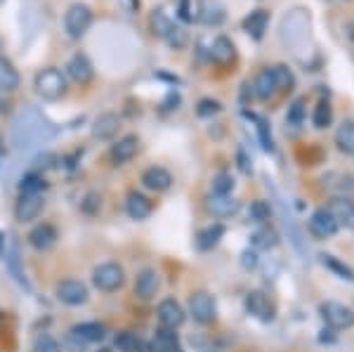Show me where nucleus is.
Returning <instances> with one entry per match:
<instances>
[{
	"label": "nucleus",
	"instance_id": "nucleus-3",
	"mask_svg": "<svg viewBox=\"0 0 354 352\" xmlns=\"http://www.w3.org/2000/svg\"><path fill=\"white\" fill-rule=\"evenodd\" d=\"M319 315H322L326 326L333 328V331H345V328L354 326V310L338 303V300H326V303H322L319 305Z\"/></svg>",
	"mask_w": 354,
	"mask_h": 352
},
{
	"label": "nucleus",
	"instance_id": "nucleus-22",
	"mask_svg": "<svg viewBox=\"0 0 354 352\" xmlns=\"http://www.w3.org/2000/svg\"><path fill=\"white\" fill-rule=\"evenodd\" d=\"M68 333H73L83 343H97V340L106 338V326L102 322H81V324H76Z\"/></svg>",
	"mask_w": 354,
	"mask_h": 352
},
{
	"label": "nucleus",
	"instance_id": "nucleus-18",
	"mask_svg": "<svg viewBox=\"0 0 354 352\" xmlns=\"http://www.w3.org/2000/svg\"><path fill=\"white\" fill-rule=\"evenodd\" d=\"M125 211H128V215L133 220H147L153 213V203L142 194V192L133 189L128 194V198H125Z\"/></svg>",
	"mask_w": 354,
	"mask_h": 352
},
{
	"label": "nucleus",
	"instance_id": "nucleus-44",
	"mask_svg": "<svg viewBox=\"0 0 354 352\" xmlns=\"http://www.w3.org/2000/svg\"><path fill=\"white\" fill-rule=\"evenodd\" d=\"M241 265L245 270H255V268H258V253H255V251H243L241 253Z\"/></svg>",
	"mask_w": 354,
	"mask_h": 352
},
{
	"label": "nucleus",
	"instance_id": "nucleus-11",
	"mask_svg": "<svg viewBox=\"0 0 354 352\" xmlns=\"http://www.w3.org/2000/svg\"><path fill=\"white\" fill-rule=\"evenodd\" d=\"M307 227H310L312 237H317V239H330V237L338 234V223L333 220V215H330L326 208H319V211L312 213L310 223H307Z\"/></svg>",
	"mask_w": 354,
	"mask_h": 352
},
{
	"label": "nucleus",
	"instance_id": "nucleus-21",
	"mask_svg": "<svg viewBox=\"0 0 354 352\" xmlns=\"http://www.w3.org/2000/svg\"><path fill=\"white\" fill-rule=\"evenodd\" d=\"M210 57H213L215 64L230 66L232 62L236 59V45H234L227 36H218L213 41V48H210Z\"/></svg>",
	"mask_w": 354,
	"mask_h": 352
},
{
	"label": "nucleus",
	"instance_id": "nucleus-23",
	"mask_svg": "<svg viewBox=\"0 0 354 352\" xmlns=\"http://www.w3.org/2000/svg\"><path fill=\"white\" fill-rule=\"evenodd\" d=\"M208 211L215 218H230L239 211V201L232 194H210L208 198Z\"/></svg>",
	"mask_w": 354,
	"mask_h": 352
},
{
	"label": "nucleus",
	"instance_id": "nucleus-36",
	"mask_svg": "<svg viewBox=\"0 0 354 352\" xmlns=\"http://www.w3.org/2000/svg\"><path fill=\"white\" fill-rule=\"evenodd\" d=\"M210 189H213V194H232L234 178L230 173H218L213 178V183H210Z\"/></svg>",
	"mask_w": 354,
	"mask_h": 352
},
{
	"label": "nucleus",
	"instance_id": "nucleus-46",
	"mask_svg": "<svg viewBox=\"0 0 354 352\" xmlns=\"http://www.w3.org/2000/svg\"><path fill=\"white\" fill-rule=\"evenodd\" d=\"M83 348H85L83 340H78L73 333H68V336H66V350L68 352H83Z\"/></svg>",
	"mask_w": 354,
	"mask_h": 352
},
{
	"label": "nucleus",
	"instance_id": "nucleus-35",
	"mask_svg": "<svg viewBox=\"0 0 354 352\" xmlns=\"http://www.w3.org/2000/svg\"><path fill=\"white\" fill-rule=\"evenodd\" d=\"M333 121V109H330L328 102H319L317 109H314V126L317 128H328Z\"/></svg>",
	"mask_w": 354,
	"mask_h": 352
},
{
	"label": "nucleus",
	"instance_id": "nucleus-15",
	"mask_svg": "<svg viewBox=\"0 0 354 352\" xmlns=\"http://www.w3.org/2000/svg\"><path fill=\"white\" fill-rule=\"evenodd\" d=\"M66 73H68V78H71V81H76L78 85H88L90 81H93L95 69H93V64H90L88 57H85L83 53H76L71 59H68Z\"/></svg>",
	"mask_w": 354,
	"mask_h": 352
},
{
	"label": "nucleus",
	"instance_id": "nucleus-25",
	"mask_svg": "<svg viewBox=\"0 0 354 352\" xmlns=\"http://www.w3.org/2000/svg\"><path fill=\"white\" fill-rule=\"evenodd\" d=\"M277 93H279V88H277V83H274L272 71L270 69L260 71L258 78L253 81V95H255V98H258V100H272V98H277Z\"/></svg>",
	"mask_w": 354,
	"mask_h": 352
},
{
	"label": "nucleus",
	"instance_id": "nucleus-48",
	"mask_svg": "<svg viewBox=\"0 0 354 352\" xmlns=\"http://www.w3.org/2000/svg\"><path fill=\"white\" fill-rule=\"evenodd\" d=\"M100 352H111V350H100Z\"/></svg>",
	"mask_w": 354,
	"mask_h": 352
},
{
	"label": "nucleus",
	"instance_id": "nucleus-4",
	"mask_svg": "<svg viewBox=\"0 0 354 352\" xmlns=\"http://www.w3.org/2000/svg\"><path fill=\"white\" fill-rule=\"evenodd\" d=\"M93 284L100 291L113 293L125 284V270L118 263H102L93 270Z\"/></svg>",
	"mask_w": 354,
	"mask_h": 352
},
{
	"label": "nucleus",
	"instance_id": "nucleus-31",
	"mask_svg": "<svg viewBox=\"0 0 354 352\" xmlns=\"http://www.w3.org/2000/svg\"><path fill=\"white\" fill-rule=\"evenodd\" d=\"M270 71L274 76V83H277L279 93H283V90H293L295 76H293V71H290L286 64H277V66H272Z\"/></svg>",
	"mask_w": 354,
	"mask_h": 352
},
{
	"label": "nucleus",
	"instance_id": "nucleus-17",
	"mask_svg": "<svg viewBox=\"0 0 354 352\" xmlns=\"http://www.w3.org/2000/svg\"><path fill=\"white\" fill-rule=\"evenodd\" d=\"M137 149H140V138H137V135H125V138H121L116 145L111 147L113 163L123 166V163L133 161V158L137 156Z\"/></svg>",
	"mask_w": 354,
	"mask_h": 352
},
{
	"label": "nucleus",
	"instance_id": "nucleus-7",
	"mask_svg": "<svg viewBox=\"0 0 354 352\" xmlns=\"http://www.w3.org/2000/svg\"><path fill=\"white\" fill-rule=\"evenodd\" d=\"M189 315L194 317V322H198V324H213L215 317H218V305H215V298L210 296V293H205V291L192 293Z\"/></svg>",
	"mask_w": 354,
	"mask_h": 352
},
{
	"label": "nucleus",
	"instance_id": "nucleus-6",
	"mask_svg": "<svg viewBox=\"0 0 354 352\" xmlns=\"http://www.w3.org/2000/svg\"><path fill=\"white\" fill-rule=\"evenodd\" d=\"M55 296L59 303L68 305V308H78V305H85L90 300V291L83 281L78 279H64L55 286Z\"/></svg>",
	"mask_w": 354,
	"mask_h": 352
},
{
	"label": "nucleus",
	"instance_id": "nucleus-27",
	"mask_svg": "<svg viewBox=\"0 0 354 352\" xmlns=\"http://www.w3.org/2000/svg\"><path fill=\"white\" fill-rule=\"evenodd\" d=\"M201 19L208 26H218L225 21V5L222 0H201Z\"/></svg>",
	"mask_w": 354,
	"mask_h": 352
},
{
	"label": "nucleus",
	"instance_id": "nucleus-33",
	"mask_svg": "<svg viewBox=\"0 0 354 352\" xmlns=\"http://www.w3.org/2000/svg\"><path fill=\"white\" fill-rule=\"evenodd\" d=\"M149 24H151V31L156 33L158 38H165V36H168V31H170V28H173V21H170V17L165 15L161 8H158V10H153V12H151Z\"/></svg>",
	"mask_w": 354,
	"mask_h": 352
},
{
	"label": "nucleus",
	"instance_id": "nucleus-40",
	"mask_svg": "<svg viewBox=\"0 0 354 352\" xmlns=\"http://www.w3.org/2000/svg\"><path fill=\"white\" fill-rule=\"evenodd\" d=\"M250 241L255 243L258 248H274L277 246V232H272V230H260V232H255L253 237H250Z\"/></svg>",
	"mask_w": 354,
	"mask_h": 352
},
{
	"label": "nucleus",
	"instance_id": "nucleus-24",
	"mask_svg": "<svg viewBox=\"0 0 354 352\" xmlns=\"http://www.w3.org/2000/svg\"><path fill=\"white\" fill-rule=\"evenodd\" d=\"M267 24H270V15H267L265 10H253V12L243 19V31L248 33L250 38L260 41L267 31Z\"/></svg>",
	"mask_w": 354,
	"mask_h": 352
},
{
	"label": "nucleus",
	"instance_id": "nucleus-12",
	"mask_svg": "<svg viewBox=\"0 0 354 352\" xmlns=\"http://www.w3.org/2000/svg\"><path fill=\"white\" fill-rule=\"evenodd\" d=\"M245 310H248V315H253L255 319H260V322H272L274 315H277L272 300L260 291H250L248 296H245Z\"/></svg>",
	"mask_w": 354,
	"mask_h": 352
},
{
	"label": "nucleus",
	"instance_id": "nucleus-28",
	"mask_svg": "<svg viewBox=\"0 0 354 352\" xmlns=\"http://www.w3.org/2000/svg\"><path fill=\"white\" fill-rule=\"evenodd\" d=\"M19 88V73L8 59L0 57V93H15Z\"/></svg>",
	"mask_w": 354,
	"mask_h": 352
},
{
	"label": "nucleus",
	"instance_id": "nucleus-16",
	"mask_svg": "<svg viewBox=\"0 0 354 352\" xmlns=\"http://www.w3.org/2000/svg\"><path fill=\"white\" fill-rule=\"evenodd\" d=\"M26 239L36 251H50V248L57 243V230H55V225H50V223L36 225L31 232H28Z\"/></svg>",
	"mask_w": 354,
	"mask_h": 352
},
{
	"label": "nucleus",
	"instance_id": "nucleus-9",
	"mask_svg": "<svg viewBox=\"0 0 354 352\" xmlns=\"http://www.w3.org/2000/svg\"><path fill=\"white\" fill-rule=\"evenodd\" d=\"M43 208H45L43 194H21L15 206V220L19 225H28V223H33V220H38Z\"/></svg>",
	"mask_w": 354,
	"mask_h": 352
},
{
	"label": "nucleus",
	"instance_id": "nucleus-39",
	"mask_svg": "<svg viewBox=\"0 0 354 352\" xmlns=\"http://www.w3.org/2000/svg\"><path fill=\"white\" fill-rule=\"evenodd\" d=\"M250 220L253 223H267L270 220V215H272V208H270V203H265V201H253L250 203Z\"/></svg>",
	"mask_w": 354,
	"mask_h": 352
},
{
	"label": "nucleus",
	"instance_id": "nucleus-42",
	"mask_svg": "<svg viewBox=\"0 0 354 352\" xmlns=\"http://www.w3.org/2000/svg\"><path fill=\"white\" fill-rule=\"evenodd\" d=\"M222 109L218 100H201L198 102V116H213V113H218Z\"/></svg>",
	"mask_w": 354,
	"mask_h": 352
},
{
	"label": "nucleus",
	"instance_id": "nucleus-20",
	"mask_svg": "<svg viewBox=\"0 0 354 352\" xmlns=\"http://www.w3.org/2000/svg\"><path fill=\"white\" fill-rule=\"evenodd\" d=\"M118 128H121V118H118V113L106 111V113H102V116L95 121L93 138L95 140H111L113 135L118 133Z\"/></svg>",
	"mask_w": 354,
	"mask_h": 352
},
{
	"label": "nucleus",
	"instance_id": "nucleus-30",
	"mask_svg": "<svg viewBox=\"0 0 354 352\" xmlns=\"http://www.w3.org/2000/svg\"><path fill=\"white\" fill-rule=\"evenodd\" d=\"M222 237H225V225L215 223V225L205 227L201 234H198V248H203V251H208V248H215L220 243Z\"/></svg>",
	"mask_w": 354,
	"mask_h": 352
},
{
	"label": "nucleus",
	"instance_id": "nucleus-32",
	"mask_svg": "<svg viewBox=\"0 0 354 352\" xmlns=\"http://www.w3.org/2000/svg\"><path fill=\"white\" fill-rule=\"evenodd\" d=\"M45 178L43 175H38V173H28L21 178V183H19V192L21 194H43V189H45Z\"/></svg>",
	"mask_w": 354,
	"mask_h": 352
},
{
	"label": "nucleus",
	"instance_id": "nucleus-8",
	"mask_svg": "<svg viewBox=\"0 0 354 352\" xmlns=\"http://www.w3.org/2000/svg\"><path fill=\"white\" fill-rule=\"evenodd\" d=\"M3 258H5V265H8L10 275L15 277V281L19 286H24L26 291H31V284H28L26 275H24V268H21V253H19V241L15 237H8L3 243Z\"/></svg>",
	"mask_w": 354,
	"mask_h": 352
},
{
	"label": "nucleus",
	"instance_id": "nucleus-45",
	"mask_svg": "<svg viewBox=\"0 0 354 352\" xmlns=\"http://www.w3.org/2000/svg\"><path fill=\"white\" fill-rule=\"evenodd\" d=\"M100 206H102L100 196H97V194H88V198H85V203H83V211L85 213H95Z\"/></svg>",
	"mask_w": 354,
	"mask_h": 352
},
{
	"label": "nucleus",
	"instance_id": "nucleus-37",
	"mask_svg": "<svg viewBox=\"0 0 354 352\" xmlns=\"http://www.w3.org/2000/svg\"><path fill=\"white\" fill-rule=\"evenodd\" d=\"M302 118H305V98H298V100L293 102V104L288 106L286 121H288L293 128H298L300 123H302Z\"/></svg>",
	"mask_w": 354,
	"mask_h": 352
},
{
	"label": "nucleus",
	"instance_id": "nucleus-47",
	"mask_svg": "<svg viewBox=\"0 0 354 352\" xmlns=\"http://www.w3.org/2000/svg\"><path fill=\"white\" fill-rule=\"evenodd\" d=\"M192 0H180V19H185V21H192L194 19V10H192Z\"/></svg>",
	"mask_w": 354,
	"mask_h": 352
},
{
	"label": "nucleus",
	"instance_id": "nucleus-26",
	"mask_svg": "<svg viewBox=\"0 0 354 352\" xmlns=\"http://www.w3.org/2000/svg\"><path fill=\"white\" fill-rule=\"evenodd\" d=\"M324 185L328 187V189H333V192H338V196H345V198H350L354 194V175L350 173H333V175H328V178H324Z\"/></svg>",
	"mask_w": 354,
	"mask_h": 352
},
{
	"label": "nucleus",
	"instance_id": "nucleus-14",
	"mask_svg": "<svg viewBox=\"0 0 354 352\" xmlns=\"http://www.w3.org/2000/svg\"><path fill=\"white\" fill-rule=\"evenodd\" d=\"M326 211L333 215V220L338 223V227H345V230L354 232V201L345 196H335L333 201L328 203Z\"/></svg>",
	"mask_w": 354,
	"mask_h": 352
},
{
	"label": "nucleus",
	"instance_id": "nucleus-13",
	"mask_svg": "<svg viewBox=\"0 0 354 352\" xmlns=\"http://www.w3.org/2000/svg\"><path fill=\"white\" fill-rule=\"evenodd\" d=\"M161 288V277L153 268H145L135 279V296L140 300H151Z\"/></svg>",
	"mask_w": 354,
	"mask_h": 352
},
{
	"label": "nucleus",
	"instance_id": "nucleus-10",
	"mask_svg": "<svg viewBox=\"0 0 354 352\" xmlns=\"http://www.w3.org/2000/svg\"><path fill=\"white\" fill-rule=\"evenodd\" d=\"M158 322H161L163 328H170V331H175V328H180L185 324L187 315H185V308H182L180 303H177L175 298H165L158 303Z\"/></svg>",
	"mask_w": 354,
	"mask_h": 352
},
{
	"label": "nucleus",
	"instance_id": "nucleus-1",
	"mask_svg": "<svg viewBox=\"0 0 354 352\" xmlns=\"http://www.w3.org/2000/svg\"><path fill=\"white\" fill-rule=\"evenodd\" d=\"M57 126L36 106H24L12 126V145L19 151H31L36 147L57 138Z\"/></svg>",
	"mask_w": 354,
	"mask_h": 352
},
{
	"label": "nucleus",
	"instance_id": "nucleus-34",
	"mask_svg": "<svg viewBox=\"0 0 354 352\" xmlns=\"http://www.w3.org/2000/svg\"><path fill=\"white\" fill-rule=\"evenodd\" d=\"M322 263L326 265V268H330L333 272H338V275L342 277V279H347V281H354V270L352 268H347L345 263H340L335 255H328V253H324L322 255Z\"/></svg>",
	"mask_w": 354,
	"mask_h": 352
},
{
	"label": "nucleus",
	"instance_id": "nucleus-5",
	"mask_svg": "<svg viewBox=\"0 0 354 352\" xmlns=\"http://www.w3.org/2000/svg\"><path fill=\"white\" fill-rule=\"evenodd\" d=\"M90 24H93V10L83 3H73L64 15V28L68 33V38H83L88 33Z\"/></svg>",
	"mask_w": 354,
	"mask_h": 352
},
{
	"label": "nucleus",
	"instance_id": "nucleus-29",
	"mask_svg": "<svg viewBox=\"0 0 354 352\" xmlns=\"http://www.w3.org/2000/svg\"><path fill=\"white\" fill-rule=\"evenodd\" d=\"M335 145L342 154L354 156V121H342L338 133H335Z\"/></svg>",
	"mask_w": 354,
	"mask_h": 352
},
{
	"label": "nucleus",
	"instance_id": "nucleus-19",
	"mask_svg": "<svg viewBox=\"0 0 354 352\" xmlns=\"http://www.w3.org/2000/svg\"><path fill=\"white\" fill-rule=\"evenodd\" d=\"M142 185L151 192H165V189H170V185H173V175L161 166H151L142 173Z\"/></svg>",
	"mask_w": 354,
	"mask_h": 352
},
{
	"label": "nucleus",
	"instance_id": "nucleus-38",
	"mask_svg": "<svg viewBox=\"0 0 354 352\" xmlns=\"http://www.w3.org/2000/svg\"><path fill=\"white\" fill-rule=\"evenodd\" d=\"M33 352H64L62 345L57 343V338H53L50 333H41L33 343Z\"/></svg>",
	"mask_w": 354,
	"mask_h": 352
},
{
	"label": "nucleus",
	"instance_id": "nucleus-2",
	"mask_svg": "<svg viewBox=\"0 0 354 352\" xmlns=\"http://www.w3.org/2000/svg\"><path fill=\"white\" fill-rule=\"evenodd\" d=\"M36 93L41 95L43 100H59L66 95V78L64 73H62L59 69H55V66H48V69L38 71L36 73Z\"/></svg>",
	"mask_w": 354,
	"mask_h": 352
},
{
	"label": "nucleus",
	"instance_id": "nucleus-43",
	"mask_svg": "<svg viewBox=\"0 0 354 352\" xmlns=\"http://www.w3.org/2000/svg\"><path fill=\"white\" fill-rule=\"evenodd\" d=\"M255 118V116H253ZM255 121H258V133H260V140H262V147H265V149H274V142H272V135H270V130H267V123L262 121V118H255Z\"/></svg>",
	"mask_w": 354,
	"mask_h": 352
},
{
	"label": "nucleus",
	"instance_id": "nucleus-41",
	"mask_svg": "<svg viewBox=\"0 0 354 352\" xmlns=\"http://www.w3.org/2000/svg\"><path fill=\"white\" fill-rule=\"evenodd\" d=\"M163 41L168 43L170 48L180 50V48H185V45H187V31H185L182 26H175V24H173V28H170L168 36H165Z\"/></svg>",
	"mask_w": 354,
	"mask_h": 352
}]
</instances>
